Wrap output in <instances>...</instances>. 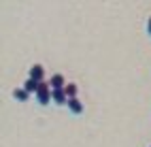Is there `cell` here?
<instances>
[{"label": "cell", "instance_id": "6da1fadb", "mask_svg": "<svg viewBox=\"0 0 151 147\" xmlns=\"http://www.w3.org/2000/svg\"><path fill=\"white\" fill-rule=\"evenodd\" d=\"M34 98H36L38 104H49V102H53V100H51V85H49V81H43L41 85H38Z\"/></svg>", "mask_w": 151, "mask_h": 147}, {"label": "cell", "instance_id": "7a4b0ae2", "mask_svg": "<svg viewBox=\"0 0 151 147\" xmlns=\"http://www.w3.org/2000/svg\"><path fill=\"white\" fill-rule=\"evenodd\" d=\"M28 77H30V79H34V81H38V83H43L45 81V68L41 64H32V66H30V71H28Z\"/></svg>", "mask_w": 151, "mask_h": 147}, {"label": "cell", "instance_id": "3957f363", "mask_svg": "<svg viewBox=\"0 0 151 147\" xmlns=\"http://www.w3.org/2000/svg\"><path fill=\"white\" fill-rule=\"evenodd\" d=\"M49 85H51V90H64V87H66L64 75L62 73H53L51 79H49Z\"/></svg>", "mask_w": 151, "mask_h": 147}, {"label": "cell", "instance_id": "277c9868", "mask_svg": "<svg viewBox=\"0 0 151 147\" xmlns=\"http://www.w3.org/2000/svg\"><path fill=\"white\" fill-rule=\"evenodd\" d=\"M51 100L58 107H64V104H68V96H66L64 90H51Z\"/></svg>", "mask_w": 151, "mask_h": 147}, {"label": "cell", "instance_id": "5b68a950", "mask_svg": "<svg viewBox=\"0 0 151 147\" xmlns=\"http://www.w3.org/2000/svg\"><path fill=\"white\" fill-rule=\"evenodd\" d=\"M68 111L70 113H75V115H79V113H83V102L79 100V98L75 96V98H68Z\"/></svg>", "mask_w": 151, "mask_h": 147}, {"label": "cell", "instance_id": "8992f818", "mask_svg": "<svg viewBox=\"0 0 151 147\" xmlns=\"http://www.w3.org/2000/svg\"><path fill=\"white\" fill-rule=\"evenodd\" d=\"M38 85H41V83H38V81H34V79H30V77H28V79L22 83V87H24V90H26L28 94H36Z\"/></svg>", "mask_w": 151, "mask_h": 147}, {"label": "cell", "instance_id": "52a82bcc", "mask_svg": "<svg viewBox=\"0 0 151 147\" xmlns=\"http://www.w3.org/2000/svg\"><path fill=\"white\" fill-rule=\"evenodd\" d=\"M13 96L17 98V100H19V102H26V100H28V98H30V94H28V92L24 90V87H22V85H19V87H15V90H13Z\"/></svg>", "mask_w": 151, "mask_h": 147}, {"label": "cell", "instance_id": "ba28073f", "mask_svg": "<svg viewBox=\"0 0 151 147\" xmlns=\"http://www.w3.org/2000/svg\"><path fill=\"white\" fill-rule=\"evenodd\" d=\"M77 90H79V87H77V83H73V81L66 83V87H64V92H66L68 98H75V96H77Z\"/></svg>", "mask_w": 151, "mask_h": 147}, {"label": "cell", "instance_id": "9c48e42d", "mask_svg": "<svg viewBox=\"0 0 151 147\" xmlns=\"http://www.w3.org/2000/svg\"><path fill=\"white\" fill-rule=\"evenodd\" d=\"M147 32H149V34H151V17H149V19H147Z\"/></svg>", "mask_w": 151, "mask_h": 147}]
</instances>
